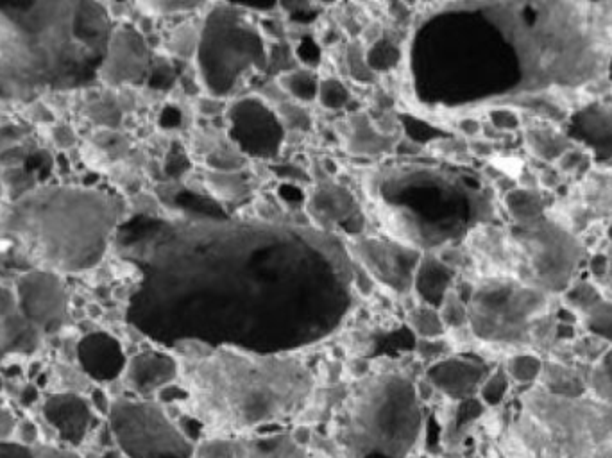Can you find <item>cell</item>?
<instances>
[{
	"mask_svg": "<svg viewBox=\"0 0 612 458\" xmlns=\"http://www.w3.org/2000/svg\"><path fill=\"white\" fill-rule=\"evenodd\" d=\"M0 458H81L74 451L47 444H22L18 441L0 442Z\"/></svg>",
	"mask_w": 612,
	"mask_h": 458,
	"instance_id": "24",
	"label": "cell"
},
{
	"mask_svg": "<svg viewBox=\"0 0 612 458\" xmlns=\"http://www.w3.org/2000/svg\"><path fill=\"white\" fill-rule=\"evenodd\" d=\"M115 240L140 271L128 321L167 346L292 355L333 335L355 305L346 240L324 229L188 217L124 222Z\"/></svg>",
	"mask_w": 612,
	"mask_h": 458,
	"instance_id": "1",
	"label": "cell"
},
{
	"mask_svg": "<svg viewBox=\"0 0 612 458\" xmlns=\"http://www.w3.org/2000/svg\"><path fill=\"white\" fill-rule=\"evenodd\" d=\"M111 433L131 458H190L187 435L149 399H119L110 407Z\"/></svg>",
	"mask_w": 612,
	"mask_h": 458,
	"instance_id": "8",
	"label": "cell"
},
{
	"mask_svg": "<svg viewBox=\"0 0 612 458\" xmlns=\"http://www.w3.org/2000/svg\"><path fill=\"white\" fill-rule=\"evenodd\" d=\"M509 383V376H507L503 369L487 374V378H485L480 391H478L485 407H500L503 401H505L507 392H509Z\"/></svg>",
	"mask_w": 612,
	"mask_h": 458,
	"instance_id": "27",
	"label": "cell"
},
{
	"mask_svg": "<svg viewBox=\"0 0 612 458\" xmlns=\"http://www.w3.org/2000/svg\"><path fill=\"white\" fill-rule=\"evenodd\" d=\"M487 378V371L482 364L464 358H442L430 365L426 380L453 401H468L478 394L482 383Z\"/></svg>",
	"mask_w": 612,
	"mask_h": 458,
	"instance_id": "13",
	"label": "cell"
},
{
	"mask_svg": "<svg viewBox=\"0 0 612 458\" xmlns=\"http://www.w3.org/2000/svg\"><path fill=\"white\" fill-rule=\"evenodd\" d=\"M459 129L464 135L475 138V136L482 133V124L478 120L473 119V117H464V119H460Z\"/></svg>",
	"mask_w": 612,
	"mask_h": 458,
	"instance_id": "31",
	"label": "cell"
},
{
	"mask_svg": "<svg viewBox=\"0 0 612 458\" xmlns=\"http://www.w3.org/2000/svg\"><path fill=\"white\" fill-rule=\"evenodd\" d=\"M587 156L584 151L580 149H573L570 147L566 153H562L553 169L557 170L561 176H571V174H577L580 170L586 167Z\"/></svg>",
	"mask_w": 612,
	"mask_h": 458,
	"instance_id": "29",
	"label": "cell"
},
{
	"mask_svg": "<svg viewBox=\"0 0 612 458\" xmlns=\"http://www.w3.org/2000/svg\"><path fill=\"white\" fill-rule=\"evenodd\" d=\"M2 190H4V181H2V167H0V199H2Z\"/></svg>",
	"mask_w": 612,
	"mask_h": 458,
	"instance_id": "32",
	"label": "cell"
},
{
	"mask_svg": "<svg viewBox=\"0 0 612 458\" xmlns=\"http://www.w3.org/2000/svg\"><path fill=\"white\" fill-rule=\"evenodd\" d=\"M423 430V408L414 382L380 373L358 383L342 410V441L358 458H403Z\"/></svg>",
	"mask_w": 612,
	"mask_h": 458,
	"instance_id": "6",
	"label": "cell"
},
{
	"mask_svg": "<svg viewBox=\"0 0 612 458\" xmlns=\"http://www.w3.org/2000/svg\"><path fill=\"white\" fill-rule=\"evenodd\" d=\"M276 85L290 101L306 104L317 101L321 79L315 76L314 70L310 68H296L280 74L276 79Z\"/></svg>",
	"mask_w": 612,
	"mask_h": 458,
	"instance_id": "19",
	"label": "cell"
},
{
	"mask_svg": "<svg viewBox=\"0 0 612 458\" xmlns=\"http://www.w3.org/2000/svg\"><path fill=\"white\" fill-rule=\"evenodd\" d=\"M491 124L496 131H514L519 126L518 115L507 108H498L491 111Z\"/></svg>",
	"mask_w": 612,
	"mask_h": 458,
	"instance_id": "30",
	"label": "cell"
},
{
	"mask_svg": "<svg viewBox=\"0 0 612 458\" xmlns=\"http://www.w3.org/2000/svg\"><path fill=\"white\" fill-rule=\"evenodd\" d=\"M349 99H351V94H349L346 85L340 83L339 79H335V77L321 79L317 101L321 102L324 108L342 110V108L348 106Z\"/></svg>",
	"mask_w": 612,
	"mask_h": 458,
	"instance_id": "28",
	"label": "cell"
},
{
	"mask_svg": "<svg viewBox=\"0 0 612 458\" xmlns=\"http://www.w3.org/2000/svg\"><path fill=\"white\" fill-rule=\"evenodd\" d=\"M151 70V52L131 27L113 31L101 76L115 83H133Z\"/></svg>",
	"mask_w": 612,
	"mask_h": 458,
	"instance_id": "12",
	"label": "cell"
},
{
	"mask_svg": "<svg viewBox=\"0 0 612 458\" xmlns=\"http://www.w3.org/2000/svg\"><path fill=\"white\" fill-rule=\"evenodd\" d=\"M124 222L126 203L99 187L47 185L0 204V238L60 278L97 267Z\"/></svg>",
	"mask_w": 612,
	"mask_h": 458,
	"instance_id": "4",
	"label": "cell"
},
{
	"mask_svg": "<svg viewBox=\"0 0 612 458\" xmlns=\"http://www.w3.org/2000/svg\"><path fill=\"white\" fill-rule=\"evenodd\" d=\"M528 153L544 162H557L562 153L570 149V144L564 136L548 128H532L527 131Z\"/></svg>",
	"mask_w": 612,
	"mask_h": 458,
	"instance_id": "21",
	"label": "cell"
},
{
	"mask_svg": "<svg viewBox=\"0 0 612 458\" xmlns=\"http://www.w3.org/2000/svg\"><path fill=\"white\" fill-rule=\"evenodd\" d=\"M126 383L140 396L160 394L163 389L179 380L178 357H170L163 351H144L131 358L124 369Z\"/></svg>",
	"mask_w": 612,
	"mask_h": 458,
	"instance_id": "14",
	"label": "cell"
},
{
	"mask_svg": "<svg viewBox=\"0 0 612 458\" xmlns=\"http://www.w3.org/2000/svg\"><path fill=\"white\" fill-rule=\"evenodd\" d=\"M505 206L509 210L514 221L519 224H528L537 219L541 213L539 203L536 201V190H525V188H514L505 196Z\"/></svg>",
	"mask_w": 612,
	"mask_h": 458,
	"instance_id": "25",
	"label": "cell"
},
{
	"mask_svg": "<svg viewBox=\"0 0 612 458\" xmlns=\"http://www.w3.org/2000/svg\"><path fill=\"white\" fill-rule=\"evenodd\" d=\"M179 380L190 417L212 432L255 430L299 414L315 389L314 373L294 355L183 344Z\"/></svg>",
	"mask_w": 612,
	"mask_h": 458,
	"instance_id": "3",
	"label": "cell"
},
{
	"mask_svg": "<svg viewBox=\"0 0 612 458\" xmlns=\"http://www.w3.org/2000/svg\"><path fill=\"white\" fill-rule=\"evenodd\" d=\"M455 278L457 271L444 262L441 256L426 253L417 265L412 292L416 294L419 303L439 308L446 294L455 289Z\"/></svg>",
	"mask_w": 612,
	"mask_h": 458,
	"instance_id": "17",
	"label": "cell"
},
{
	"mask_svg": "<svg viewBox=\"0 0 612 458\" xmlns=\"http://www.w3.org/2000/svg\"><path fill=\"white\" fill-rule=\"evenodd\" d=\"M543 358L532 355L528 351L523 353H516V355H510L505 362L503 371L509 376V380L512 383H518V385H532V383L539 382L541 373H543Z\"/></svg>",
	"mask_w": 612,
	"mask_h": 458,
	"instance_id": "23",
	"label": "cell"
},
{
	"mask_svg": "<svg viewBox=\"0 0 612 458\" xmlns=\"http://www.w3.org/2000/svg\"><path fill=\"white\" fill-rule=\"evenodd\" d=\"M199 83L222 101L269 65V47L251 18L230 4H217L204 15L196 52Z\"/></svg>",
	"mask_w": 612,
	"mask_h": 458,
	"instance_id": "7",
	"label": "cell"
},
{
	"mask_svg": "<svg viewBox=\"0 0 612 458\" xmlns=\"http://www.w3.org/2000/svg\"><path fill=\"white\" fill-rule=\"evenodd\" d=\"M77 355L86 374L97 380H113L128 365L119 342L106 333H92L81 340Z\"/></svg>",
	"mask_w": 612,
	"mask_h": 458,
	"instance_id": "16",
	"label": "cell"
},
{
	"mask_svg": "<svg viewBox=\"0 0 612 458\" xmlns=\"http://www.w3.org/2000/svg\"><path fill=\"white\" fill-rule=\"evenodd\" d=\"M367 203L385 237L439 255L466 240L475 226L464 217V203L484 197L448 169L426 163H396L369 170L364 179Z\"/></svg>",
	"mask_w": 612,
	"mask_h": 458,
	"instance_id": "5",
	"label": "cell"
},
{
	"mask_svg": "<svg viewBox=\"0 0 612 458\" xmlns=\"http://www.w3.org/2000/svg\"><path fill=\"white\" fill-rule=\"evenodd\" d=\"M446 330H469L468 303L462 299L457 289L450 290L437 308Z\"/></svg>",
	"mask_w": 612,
	"mask_h": 458,
	"instance_id": "26",
	"label": "cell"
},
{
	"mask_svg": "<svg viewBox=\"0 0 612 458\" xmlns=\"http://www.w3.org/2000/svg\"><path fill=\"white\" fill-rule=\"evenodd\" d=\"M20 312L40 333L58 330L67 314V292L60 276L51 272H26L15 289Z\"/></svg>",
	"mask_w": 612,
	"mask_h": 458,
	"instance_id": "11",
	"label": "cell"
},
{
	"mask_svg": "<svg viewBox=\"0 0 612 458\" xmlns=\"http://www.w3.org/2000/svg\"><path fill=\"white\" fill-rule=\"evenodd\" d=\"M308 212L317 224V228L330 233H333L332 229L337 226L348 231L351 219H364L358 208L357 199L348 188L333 183H323L315 187L312 196L308 199Z\"/></svg>",
	"mask_w": 612,
	"mask_h": 458,
	"instance_id": "15",
	"label": "cell"
},
{
	"mask_svg": "<svg viewBox=\"0 0 612 458\" xmlns=\"http://www.w3.org/2000/svg\"><path fill=\"white\" fill-rule=\"evenodd\" d=\"M408 328L416 333L419 340H437L444 337L446 326L442 323L441 314L434 306L417 303L407 314Z\"/></svg>",
	"mask_w": 612,
	"mask_h": 458,
	"instance_id": "22",
	"label": "cell"
},
{
	"mask_svg": "<svg viewBox=\"0 0 612 458\" xmlns=\"http://www.w3.org/2000/svg\"><path fill=\"white\" fill-rule=\"evenodd\" d=\"M231 142L235 149L256 160H272L280 154L285 128L274 108L258 97L238 99L228 111Z\"/></svg>",
	"mask_w": 612,
	"mask_h": 458,
	"instance_id": "10",
	"label": "cell"
},
{
	"mask_svg": "<svg viewBox=\"0 0 612 458\" xmlns=\"http://www.w3.org/2000/svg\"><path fill=\"white\" fill-rule=\"evenodd\" d=\"M349 147L355 153L376 156L382 154L391 147V138L380 133L366 117H355L351 119V133H349Z\"/></svg>",
	"mask_w": 612,
	"mask_h": 458,
	"instance_id": "20",
	"label": "cell"
},
{
	"mask_svg": "<svg viewBox=\"0 0 612 458\" xmlns=\"http://www.w3.org/2000/svg\"><path fill=\"white\" fill-rule=\"evenodd\" d=\"M349 256L357 269L366 272L374 283H380L394 294L412 292L417 265L423 253L385 235H355L346 238Z\"/></svg>",
	"mask_w": 612,
	"mask_h": 458,
	"instance_id": "9",
	"label": "cell"
},
{
	"mask_svg": "<svg viewBox=\"0 0 612 458\" xmlns=\"http://www.w3.org/2000/svg\"><path fill=\"white\" fill-rule=\"evenodd\" d=\"M43 414L67 442L81 441L90 425V408L85 401L72 394H58L47 399Z\"/></svg>",
	"mask_w": 612,
	"mask_h": 458,
	"instance_id": "18",
	"label": "cell"
},
{
	"mask_svg": "<svg viewBox=\"0 0 612 458\" xmlns=\"http://www.w3.org/2000/svg\"><path fill=\"white\" fill-rule=\"evenodd\" d=\"M110 13L86 0L0 4V99L31 102L101 76Z\"/></svg>",
	"mask_w": 612,
	"mask_h": 458,
	"instance_id": "2",
	"label": "cell"
}]
</instances>
